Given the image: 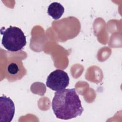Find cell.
I'll use <instances>...</instances> for the list:
<instances>
[{
	"label": "cell",
	"mask_w": 122,
	"mask_h": 122,
	"mask_svg": "<svg viewBox=\"0 0 122 122\" xmlns=\"http://www.w3.org/2000/svg\"><path fill=\"white\" fill-rule=\"evenodd\" d=\"M64 12L63 6L60 3L54 2L51 3L48 8L47 13L54 20L59 19Z\"/></svg>",
	"instance_id": "obj_5"
},
{
	"label": "cell",
	"mask_w": 122,
	"mask_h": 122,
	"mask_svg": "<svg viewBox=\"0 0 122 122\" xmlns=\"http://www.w3.org/2000/svg\"><path fill=\"white\" fill-rule=\"evenodd\" d=\"M20 71L19 65L14 61L10 63L7 68V72L11 76H16L19 74Z\"/></svg>",
	"instance_id": "obj_6"
},
{
	"label": "cell",
	"mask_w": 122,
	"mask_h": 122,
	"mask_svg": "<svg viewBox=\"0 0 122 122\" xmlns=\"http://www.w3.org/2000/svg\"><path fill=\"white\" fill-rule=\"evenodd\" d=\"M51 106L56 117L61 120L76 118L80 116L83 111L75 88L56 91L54 93Z\"/></svg>",
	"instance_id": "obj_1"
},
{
	"label": "cell",
	"mask_w": 122,
	"mask_h": 122,
	"mask_svg": "<svg viewBox=\"0 0 122 122\" xmlns=\"http://www.w3.org/2000/svg\"><path fill=\"white\" fill-rule=\"evenodd\" d=\"M2 35V44L8 51L16 52L21 50L26 44V38L23 31L19 28L10 26L4 30Z\"/></svg>",
	"instance_id": "obj_2"
},
{
	"label": "cell",
	"mask_w": 122,
	"mask_h": 122,
	"mask_svg": "<svg viewBox=\"0 0 122 122\" xmlns=\"http://www.w3.org/2000/svg\"><path fill=\"white\" fill-rule=\"evenodd\" d=\"M15 113V105L10 97H0V122H10Z\"/></svg>",
	"instance_id": "obj_4"
},
{
	"label": "cell",
	"mask_w": 122,
	"mask_h": 122,
	"mask_svg": "<svg viewBox=\"0 0 122 122\" xmlns=\"http://www.w3.org/2000/svg\"><path fill=\"white\" fill-rule=\"evenodd\" d=\"M69 80V77L65 71L57 69L48 75L46 84L52 90L59 91L65 89L68 86Z\"/></svg>",
	"instance_id": "obj_3"
}]
</instances>
